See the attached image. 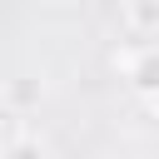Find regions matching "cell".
I'll use <instances>...</instances> for the list:
<instances>
[{
  "label": "cell",
  "instance_id": "6da1fadb",
  "mask_svg": "<svg viewBox=\"0 0 159 159\" xmlns=\"http://www.w3.org/2000/svg\"><path fill=\"white\" fill-rule=\"evenodd\" d=\"M119 70H124V80H129L134 94H154V89H159V45L124 50V55H119Z\"/></svg>",
  "mask_w": 159,
  "mask_h": 159
},
{
  "label": "cell",
  "instance_id": "7a4b0ae2",
  "mask_svg": "<svg viewBox=\"0 0 159 159\" xmlns=\"http://www.w3.org/2000/svg\"><path fill=\"white\" fill-rule=\"evenodd\" d=\"M124 25L144 40H159V0H124Z\"/></svg>",
  "mask_w": 159,
  "mask_h": 159
},
{
  "label": "cell",
  "instance_id": "3957f363",
  "mask_svg": "<svg viewBox=\"0 0 159 159\" xmlns=\"http://www.w3.org/2000/svg\"><path fill=\"white\" fill-rule=\"evenodd\" d=\"M5 99H10L15 109H35V104L45 99V84H40V80H25V75H20V80H10Z\"/></svg>",
  "mask_w": 159,
  "mask_h": 159
},
{
  "label": "cell",
  "instance_id": "277c9868",
  "mask_svg": "<svg viewBox=\"0 0 159 159\" xmlns=\"http://www.w3.org/2000/svg\"><path fill=\"white\" fill-rule=\"evenodd\" d=\"M139 104H144L149 119H159V89H154V94H139Z\"/></svg>",
  "mask_w": 159,
  "mask_h": 159
}]
</instances>
